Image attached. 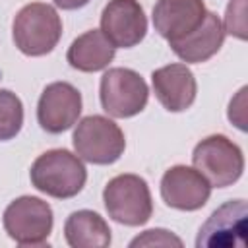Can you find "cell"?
<instances>
[{"label": "cell", "instance_id": "1", "mask_svg": "<svg viewBox=\"0 0 248 248\" xmlns=\"http://www.w3.org/2000/svg\"><path fill=\"white\" fill-rule=\"evenodd\" d=\"M29 178L39 192L56 200H68L83 190L87 169L72 151L48 149L33 161Z\"/></svg>", "mask_w": 248, "mask_h": 248}, {"label": "cell", "instance_id": "2", "mask_svg": "<svg viewBox=\"0 0 248 248\" xmlns=\"http://www.w3.org/2000/svg\"><path fill=\"white\" fill-rule=\"evenodd\" d=\"M12 37L25 56H45L62 37V19L50 4L31 2L16 14Z\"/></svg>", "mask_w": 248, "mask_h": 248}, {"label": "cell", "instance_id": "3", "mask_svg": "<svg viewBox=\"0 0 248 248\" xmlns=\"http://www.w3.org/2000/svg\"><path fill=\"white\" fill-rule=\"evenodd\" d=\"M108 217L126 227L145 225L153 215V200L147 182L132 172L110 178L103 190Z\"/></svg>", "mask_w": 248, "mask_h": 248}, {"label": "cell", "instance_id": "4", "mask_svg": "<svg viewBox=\"0 0 248 248\" xmlns=\"http://www.w3.org/2000/svg\"><path fill=\"white\" fill-rule=\"evenodd\" d=\"M72 143L76 155L93 165H112L126 149L124 132L114 120L103 114L81 118L74 130Z\"/></svg>", "mask_w": 248, "mask_h": 248}, {"label": "cell", "instance_id": "5", "mask_svg": "<svg viewBox=\"0 0 248 248\" xmlns=\"http://www.w3.org/2000/svg\"><path fill=\"white\" fill-rule=\"evenodd\" d=\"M192 163L211 188H227L244 172L242 149L223 134H213L198 141L192 151Z\"/></svg>", "mask_w": 248, "mask_h": 248}, {"label": "cell", "instance_id": "6", "mask_svg": "<svg viewBox=\"0 0 248 248\" xmlns=\"http://www.w3.org/2000/svg\"><path fill=\"white\" fill-rule=\"evenodd\" d=\"M8 236L19 246H41L48 240L54 225L52 207L37 196H19L2 215Z\"/></svg>", "mask_w": 248, "mask_h": 248}, {"label": "cell", "instance_id": "7", "mask_svg": "<svg viewBox=\"0 0 248 248\" xmlns=\"http://www.w3.org/2000/svg\"><path fill=\"white\" fill-rule=\"evenodd\" d=\"M99 97L107 114L112 118H130L145 108L149 87L136 70L110 68L101 78Z\"/></svg>", "mask_w": 248, "mask_h": 248}, {"label": "cell", "instance_id": "8", "mask_svg": "<svg viewBox=\"0 0 248 248\" xmlns=\"http://www.w3.org/2000/svg\"><path fill=\"white\" fill-rule=\"evenodd\" d=\"M246 202L231 200L215 209L209 219L202 225L196 246L198 248H229V246H246Z\"/></svg>", "mask_w": 248, "mask_h": 248}, {"label": "cell", "instance_id": "9", "mask_svg": "<svg viewBox=\"0 0 248 248\" xmlns=\"http://www.w3.org/2000/svg\"><path fill=\"white\" fill-rule=\"evenodd\" d=\"M81 93L68 81L48 83L37 103V120L48 134L70 130L81 114Z\"/></svg>", "mask_w": 248, "mask_h": 248}, {"label": "cell", "instance_id": "10", "mask_svg": "<svg viewBox=\"0 0 248 248\" xmlns=\"http://www.w3.org/2000/svg\"><path fill=\"white\" fill-rule=\"evenodd\" d=\"M101 31L114 48H132L147 33V17L138 0H108L101 14Z\"/></svg>", "mask_w": 248, "mask_h": 248}, {"label": "cell", "instance_id": "11", "mask_svg": "<svg viewBox=\"0 0 248 248\" xmlns=\"http://www.w3.org/2000/svg\"><path fill=\"white\" fill-rule=\"evenodd\" d=\"M211 196V184L194 167L174 165L161 178L163 202L178 211L202 209Z\"/></svg>", "mask_w": 248, "mask_h": 248}, {"label": "cell", "instance_id": "12", "mask_svg": "<svg viewBox=\"0 0 248 248\" xmlns=\"http://www.w3.org/2000/svg\"><path fill=\"white\" fill-rule=\"evenodd\" d=\"M205 12L203 0H157L151 17L155 31L170 43L196 31L203 21Z\"/></svg>", "mask_w": 248, "mask_h": 248}, {"label": "cell", "instance_id": "13", "mask_svg": "<svg viewBox=\"0 0 248 248\" xmlns=\"http://www.w3.org/2000/svg\"><path fill=\"white\" fill-rule=\"evenodd\" d=\"M151 83L157 101L169 112H182L190 108L196 101L198 83L192 70L186 64H167L153 70Z\"/></svg>", "mask_w": 248, "mask_h": 248}, {"label": "cell", "instance_id": "14", "mask_svg": "<svg viewBox=\"0 0 248 248\" xmlns=\"http://www.w3.org/2000/svg\"><path fill=\"white\" fill-rule=\"evenodd\" d=\"M225 27L217 14L205 12L202 25L184 39L170 41V50L186 64H202L219 52L225 41Z\"/></svg>", "mask_w": 248, "mask_h": 248}, {"label": "cell", "instance_id": "15", "mask_svg": "<svg viewBox=\"0 0 248 248\" xmlns=\"http://www.w3.org/2000/svg\"><path fill=\"white\" fill-rule=\"evenodd\" d=\"M114 52L116 48L110 45L101 29H89L72 41L66 52V60L74 70L91 74L105 70L112 62Z\"/></svg>", "mask_w": 248, "mask_h": 248}, {"label": "cell", "instance_id": "16", "mask_svg": "<svg viewBox=\"0 0 248 248\" xmlns=\"http://www.w3.org/2000/svg\"><path fill=\"white\" fill-rule=\"evenodd\" d=\"M64 236L72 248H107L110 244L108 223L91 209H78L64 223Z\"/></svg>", "mask_w": 248, "mask_h": 248}, {"label": "cell", "instance_id": "17", "mask_svg": "<svg viewBox=\"0 0 248 248\" xmlns=\"http://www.w3.org/2000/svg\"><path fill=\"white\" fill-rule=\"evenodd\" d=\"M23 126V103L10 89H0V141L19 134Z\"/></svg>", "mask_w": 248, "mask_h": 248}, {"label": "cell", "instance_id": "18", "mask_svg": "<svg viewBox=\"0 0 248 248\" xmlns=\"http://www.w3.org/2000/svg\"><path fill=\"white\" fill-rule=\"evenodd\" d=\"M225 33L246 41V0H231L225 14Z\"/></svg>", "mask_w": 248, "mask_h": 248}, {"label": "cell", "instance_id": "19", "mask_svg": "<svg viewBox=\"0 0 248 248\" xmlns=\"http://www.w3.org/2000/svg\"><path fill=\"white\" fill-rule=\"evenodd\" d=\"M138 246H182V240L167 229H149L130 242V248Z\"/></svg>", "mask_w": 248, "mask_h": 248}, {"label": "cell", "instance_id": "20", "mask_svg": "<svg viewBox=\"0 0 248 248\" xmlns=\"http://www.w3.org/2000/svg\"><path fill=\"white\" fill-rule=\"evenodd\" d=\"M246 87H242L238 91V95L234 99H231V105H229V120L242 132H246V116H244V107H246Z\"/></svg>", "mask_w": 248, "mask_h": 248}, {"label": "cell", "instance_id": "21", "mask_svg": "<svg viewBox=\"0 0 248 248\" xmlns=\"http://www.w3.org/2000/svg\"><path fill=\"white\" fill-rule=\"evenodd\" d=\"M54 6L62 8V10H78L89 4V0H52Z\"/></svg>", "mask_w": 248, "mask_h": 248}]
</instances>
